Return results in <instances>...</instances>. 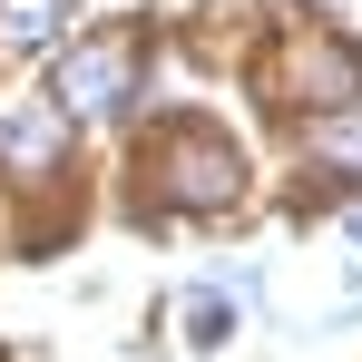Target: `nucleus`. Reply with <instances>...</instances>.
Instances as JSON below:
<instances>
[{
  "label": "nucleus",
  "mask_w": 362,
  "mask_h": 362,
  "mask_svg": "<svg viewBox=\"0 0 362 362\" xmlns=\"http://www.w3.org/2000/svg\"><path fill=\"white\" fill-rule=\"evenodd\" d=\"M294 88L313 98V108H353L362 98V49L333 40V30H303L294 40Z\"/></svg>",
  "instance_id": "7ed1b4c3"
},
{
  "label": "nucleus",
  "mask_w": 362,
  "mask_h": 362,
  "mask_svg": "<svg viewBox=\"0 0 362 362\" xmlns=\"http://www.w3.org/2000/svg\"><path fill=\"white\" fill-rule=\"evenodd\" d=\"M69 20V0H0V49H40Z\"/></svg>",
  "instance_id": "39448f33"
},
{
  "label": "nucleus",
  "mask_w": 362,
  "mask_h": 362,
  "mask_svg": "<svg viewBox=\"0 0 362 362\" xmlns=\"http://www.w3.org/2000/svg\"><path fill=\"white\" fill-rule=\"evenodd\" d=\"M157 167H167V196H177L186 216H216V206H235V147L216 137V127H167V147H157Z\"/></svg>",
  "instance_id": "f257e3e1"
},
{
  "label": "nucleus",
  "mask_w": 362,
  "mask_h": 362,
  "mask_svg": "<svg viewBox=\"0 0 362 362\" xmlns=\"http://www.w3.org/2000/svg\"><path fill=\"white\" fill-rule=\"evenodd\" d=\"M127 98H137V49H127V40H78V49L59 59V108L118 118Z\"/></svg>",
  "instance_id": "f03ea898"
},
{
  "label": "nucleus",
  "mask_w": 362,
  "mask_h": 362,
  "mask_svg": "<svg viewBox=\"0 0 362 362\" xmlns=\"http://www.w3.org/2000/svg\"><path fill=\"white\" fill-rule=\"evenodd\" d=\"M59 147H69V108H40V118H0V167H30V177H40Z\"/></svg>",
  "instance_id": "20e7f679"
},
{
  "label": "nucleus",
  "mask_w": 362,
  "mask_h": 362,
  "mask_svg": "<svg viewBox=\"0 0 362 362\" xmlns=\"http://www.w3.org/2000/svg\"><path fill=\"white\" fill-rule=\"evenodd\" d=\"M323 147H333V157H362V127H343V137H323Z\"/></svg>",
  "instance_id": "423d86ee"
}]
</instances>
